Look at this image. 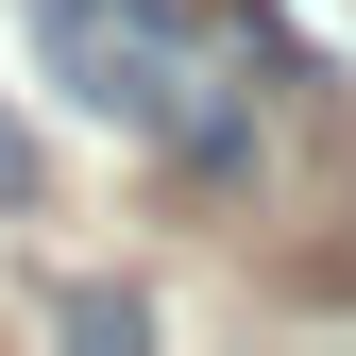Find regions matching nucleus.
<instances>
[{
	"instance_id": "nucleus-1",
	"label": "nucleus",
	"mask_w": 356,
	"mask_h": 356,
	"mask_svg": "<svg viewBox=\"0 0 356 356\" xmlns=\"http://www.w3.org/2000/svg\"><path fill=\"white\" fill-rule=\"evenodd\" d=\"M34 51H51V85L85 119H119L187 187H238L254 170V85H238V51H220L187 0H34Z\"/></svg>"
},
{
	"instance_id": "nucleus-2",
	"label": "nucleus",
	"mask_w": 356,
	"mask_h": 356,
	"mask_svg": "<svg viewBox=\"0 0 356 356\" xmlns=\"http://www.w3.org/2000/svg\"><path fill=\"white\" fill-rule=\"evenodd\" d=\"M254 34H272L305 85H356V0H254Z\"/></svg>"
},
{
	"instance_id": "nucleus-3",
	"label": "nucleus",
	"mask_w": 356,
	"mask_h": 356,
	"mask_svg": "<svg viewBox=\"0 0 356 356\" xmlns=\"http://www.w3.org/2000/svg\"><path fill=\"white\" fill-rule=\"evenodd\" d=\"M34 187H51V170H34V136L0 119V204H34Z\"/></svg>"
}]
</instances>
